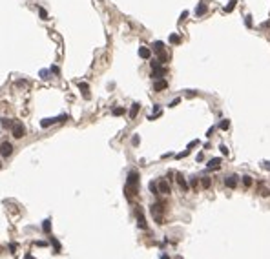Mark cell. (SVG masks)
Segmentation results:
<instances>
[{"mask_svg":"<svg viewBox=\"0 0 270 259\" xmlns=\"http://www.w3.org/2000/svg\"><path fill=\"white\" fill-rule=\"evenodd\" d=\"M64 121H68V115H59V117H51V119H42V121H40V126H42V128H49L51 124H55V122H64Z\"/></svg>","mask_w":270,"mask_h":259,"instance_id":"obj_4","label":"cell"},{"mask_svg":"<svg viewBox=\"0 0 270 259\" xmlns=\"http://www.w3.org/2000/svg\"><path fill=\"white\" fill-rule=\"evenodd\" d=\"M11 135L15 137V139H22L24 135H26V128H24V124L22 122H18V121H15L13 122V126H11Z\"/></svg>","mask_w":270,"mask_h":259,"instance_id":"obj_3","label":"cell"},{"mask_svg":"<svg viewBox=\"0 0 270 259\" xmlns=\"http://www.w3.org/2000/svg\"><path fill=\"white\" fill-rule=\"evenodd\" d=\"M246 26H252V17H250V15L246 17Z\"/></svg>","mask_w":270,"mask_h":259,"instance_id":"obj_39","label":"cell"},{"mask_svg":"<svg viewBox=\"0 0 270 259\" xmlns=\"http://www.w3.org/2000/svg\"><path fill=\"white\" fill-rule=\"evenodd\" d=\"M13 122H15V121H11V119H7V117L0 119V124H2V128H11V126H13Z\"/></svg>","mask_w":270,"mask_h":259,"instance_id":"obj_18","label":"cell"},{"mask_svg":"<svg viewBox=\"0 0 270 259\" xmlns=\"http://www.w3.org/2000/svg\"><path fill=\"white\" fill-rule=\"evenodd\" d=\"M243 184L245 186H252V177L250 175H243Z\"/></svg>","mask_w":270,"mask_h":259,"instance_id":"obj_26","label":"cell"},{"mask_svg":"<svg viewBox=\"0 0 270 259\" xmlns=\"http://www.w3.org/2000/svg\"><path fill=\"white\" fill-rule=\"evenodd\" d=\"M132 143H133V144H139V143H141V139H139V135H133V139H132Z\"/></svg>","mask_w":270,"mask_h":259,"instance_id":"obj_32","label":"cell"},{"mask_svg":"<svg viewBox=\"0 0 270 259\" xmlns=\"http://www.w3.org/2000/svg\"><path fill=\"white\" fill-rule=\"evenodd\" d=\"M115 117H119V115H122L124 113V108H113V111H111Z\"/></svg>","mask_w":270,"mask_h":259,"instance_id":"obj_29","label":"cell"},{"mask_svg":"<svg viewBox=\"0 0 270 259\" xmlns=\"http://www.w3.org/2000/svg\"><path fill=\"white\" fill-rule=\"evenodd\" d=\"M177 182H179V186H181V190H182V192H188V182H186V179L182 177L181 174L177 175Z\"/></svg>","mask_w":270,"mask_h":259,"instance_id":"obj_15","label":"cell"},{"mask_svg":"<svg viewBox=\"0 0 270 259\" xmlns=\"http://www.w3.org/2000/svg\"><path fill=\"white\" fill-rule=\"evenodd\" d=\"M168 40H170V44H179V42H181V37L174 33V35H170V38H168Z\"/></svg>","mask_w":270,"mask_h":259,"instance_id":"obj_23","label":"cell"},{"mask_svg":"<svg viewBox=\"0 0 270 259\" xmlns=\"http://www.w3.org/2000/svg\"><path fill=\"white\" fill-rule=\"evenodd\" d=\"M150 192H152V193H155V195H157V193H159V186H157V182H150Z\"/></svg>","mask_w":270,"mask_h":259,"instance_id":"obj_24","label":"cell"},{"mask_svg":"<svg viewBox=\"0 0 270 259\" xmlns=\"http://www.w3.org/2000/svg\"><path fill=\"white\" fill-rule=\"evenodd\" d=\"M166 88H168V82L164 79H157L153 82V91H164Z\"/></svg>","mask_w":270,"mask_h":259,"instance_id":"obj_7","label":"cell"},{"mask_svg":"<svg viewBox=\"0 0 270 259\" xmlns=\"http://www.w3.org/2000/svg\"><path fill=\"white\" fill-rule=\"evenodd\" d=\"M186 17H188V11H182V13H181V20H185Z\"/></svg>","mask_w":270,"mask_h":259,"instance_id":"obj_41","label":"cell"},{"mask_svg":"<svg viewBox=\"0 0 270 259\" xmlns=\"http://www.w3.org/2000/svg\"><path fill=\"white\" fill-rule=\"evenodd\" d=\"M9 250H11V252L15 254V250H17V245H9Z\"/></svg>","mask_w":270,"mask_h":259,"instance_id":"obj_42","label":"cell"},{"mask_svg":"<svg viewBox=\"0 0 270 259\" xmlns=\"http://www.w3.org/2000/svg\"><path fill=\"white\" fill-rule=\"evenodd\" d=\"M38 75H40V79H44V80H49V79H51V71H49V69H40Z\"/></svg>","mask_w":270,"mask_h":259,"instance_id":"obj_20","label":"cell"},{"mask_svg":"<svg viewBox=\"0 0 270 259\" xmlns=\"http://www.w3.org/2000/svg\"><path fill=\"white\" fill-rule=\"evenodd\" d=\"M221 152H223V153H224V155H228V148H226V146H224V144H221Z\"/></svg>","mask_w":270,"mask_h":259,"instance_id":"obj_35","label":"cell"},{"mask_svg":"<svg viewBox=\"0 0 270 259\" xmlns=\"http://www.w3.org/2000/svg\"><path fill=\"white\" fill-rule=\"evenodd\" d=\"M263 166H265V168H266V170H270V163H265V164H263Z\"/></svg>","mask_w":270,"mask_h":259,"instance_id":"obj_44","label":"cell"},{"mask_svg":"<svg viewBox=\"0 0 270 259\" xmlns=\"http://www.w3.org/2000/svg\"><path fill=\"white\" fill-rule=\"evenodd\" d=\"M221 166V159H212L208 161V170H217Z\"/></svg>","mask_w":270,"mask_h":259,"instance_id":"obj_16","label":"cell"},{"mask_svg":"<svg viewBox=\"0 0 270 259\" xmlns=\"http://www.w3.org/2000/svg\"><path fill=\"white\" fill-rule=\"evenodd\" d=\"M11 153H13V144L9 141H4L2 144H0V155L2 157H11Z\"/></svg>","mask_w":270,"mask_h":259,"instance_id":"obj_5","label":"cell"},{"mask_svg":"<svg viewBox=\"0 0 270 259\" xmlns=\"http://www.w3.org/2000/svg\"><path fill=\"white\" fill-rule=\"evenodd\" d=\"M235 4H237V0H230V4H228V6H226V7H224V11H226V13H230V11H232V9L235 7Z\"/></svg>","mask_w":270,"mask_h":259,"instance_id":"obj_25","label":"cell"},{"mask_svg":"<svg viewBox=\"0 0 270 259\" xmlns=\"http://www.w3.org/2000/svg\"><path fill=\"white\" fill-rule=\"evenodd\" d=\"M201 186L203 188H210L212 186V179L210 177H201Z\"/></svg>","mask_w":270,"mask_h":259,"instance_id":"obj_22","label":"cell"},{"mask_svg":"<svg viewBox=\"0 0 270 259\" xmlns=\"http://www.w3.org/2000/svg\"><path fill=\"white\" fill-rule=\"evenodd\" d=\"M49 71H51V73H55V75H57V73H59V68H57V66H51V68H49Z\"/></svg>","mask_w":270,"mask_h":259,"instance_id":"obj_37","label":"cell"},{"mask_svg":"<svg viewBox=\"0 0 270 259\" xmlns=\"http://www.w3.org/2000/svg\"><path fill=\"white\" fill-rule=\"evenodd\" d=\"M161 259H170V257H168L166 254H163V255H161Z\"/></svg>","mask_w":270,"mask_h":259,"instance_id":"obj_45","label":"cell"},{"mask_svg":"<svg viewBox=\"0 0 270 259\" xmlns=\"http://www.w3.org/2000/svg\"><path fill=\"white\" fill-rule=\"evenodd\" d=\"M190 184H192V188H197V184H199V181H197V177H193V179L190 181Z\"/></svg>","mask_w":270,"mask_h":259,"instance_id":"obj_30","label":"cell"},{"mask_svg":"<svg viewBox=\"0 0 270 259\" xmlns=\"http://www.w3.org/2000/svg\"><path fill=\"white\" fill-rule=\"evenodd\" d=\"M197 93L195 91H186V97H188V99H192V97H195Z\"/></svg>","mask_w":270,"mask_h":259,"instance_id":"obj_36","label":"cell"},{"mask_svg":"<svg viewBox=\"0 0 270 259\" xmlns=\"http://www.w3.org/2000/svg\"><path fill=\"white\" fill-rule=\"evenodd\" d=\"M51 245H53V248H55L53 252H55V254H59L62 246H60V243H59V239H57V237H51Z\"/></svg>","mask_w":270,"mask_h":259,"instance_id":"obj_19","label":"cell"},{"mask_svg":"<svg viewBox=\"0 0 270 259\" xmlns=\"http://www.w3.org/2000/svg\"><path fill=\"white\" fill-rule=\"evenodd\" d=\"M157 186H159V193H170V184H168V181L161 179V181L157 182Z\"/></svg>","mask_w":270,"mask_h":259,"instance_id":"obj_9","label":"cell"},{"mask_svg":"<svg viewBox=\"0 0 270 259\" xmlns=\"http://www.w3.org/2000/svg\"><path fill=\"white\" fill-rule=\"evenodd\" d=\"M195 144H199V141H192V143L188 144V150H192V148H193V146H195Z\"/></svg>","mask_w":270,"mask_h":259,"instance_id":"obj_38","label":"cell"},{"mask_svg":"<svg viewBox=\"0 0 270 259\" xmlns=\"http://www.w3.org/2000/svg\"><path fill=\"white\" fill-rule=\"evenodd\" d=\"M79 90H80V93H82L84 99H90V86L86 84V82H79Z\"/></svg>","mask_w":270,"mask_h":259,"instance_id":"obj_11","label":"cell"},{"mask_svg":"<svg viewBox=\"0 0 270 259\" xmlns=\"http://www.w3.org/2000/svg\"><path fill=\"white\" fill-rule=\"evenodd\" d=\"M166 75V68H163V66H157V68H153L152 69V79H163Z\"/></svg>","mask_w":270,"mask_h":259,"instance_id":"obj_6","label":"cell"},{"mask_svg":"<svg viewBox=\"0 0 270 259\" xmlns=\"http://www.w3.org/2000/svg\"><path fill=\"white\" fill-rule=\"evenodd\" d=\"M214 132H215V128L212 126V128L208 130V132H206V137H212V135H214Z\"/></svg>","mask_w":270,"mask_h":259,"instance_id":"obj_33","label":"cell"},{"mask_svg":"<svg viewBox=\"0 0 270 259\" xmlns=\"http://www.w3.org/2000/svg\"><path fill=\"white\" fill-rule=\"evenodd\" d=\"M38 17H40L42 20H46V18H49V17H48V11H46V9H42V7L38 9Z\"/></svg>","mask_w":270,"mask_h":259,"instance_id":"obj_28","label":"cell"},{"mask_svg":"<svg viewBox=\"0 0 270 259\" xmlns=\"http://www.w3.org/2000/svg\"><path fill=\"white\" fill-rule=\"evenodd\" d=\"M219 128H221V130H228V128H230V121H228V119H224V121H221Z\"/></svg>","mask_w":270,"mask_h":259,"instance_id":"obj_27","label":"cell"},{"mask_svg":"<svg viewBox=\"0 0 270 259\" xmlns=\"http://www.w3.org/2000/svg\"><path fill=\"white\" fill-rule=\"evenodd\" d=\"M179 102H181V99H174V101H172V102H170L168 106H170V108H174V106H177Z\"/></svg>","mask_w":270,"mask_h":259,"instance_id":"obj_31","label":"cell"},{"mask_svg":"<svg viewBox=\"0 0 270 259\" xmlns=\"http://www.w3.org/2000/svg\"><path fill=\"white\" fill-rule=\"evenodd\" d=\"M0 168H2V164H0Z\"/></svg>","mask_w":270,"mask_h":259,"instance_id":"obj_46","label":"cell"},{"mask_svg":"<svg viewBox=\"0 0 270 259\" xmlns=\"http://www.w3.org/2000/svg\"><path fill=\"white\" fill-rule=\"evenodd\" d=\"M152 48H153V51H155V53H161V51H164V44H163L161 40L153 42V44H152Z\"/></svg>","mask_w":270,"mask_h":259,"instance_id":"obj_17","label":"cell"},{"mask_svg":"<svg viewBox=\"0 0 270 259\" xmlns=\"http://www.w3.org/2000/svg\"><path fill=\"white\" fill-rule=\"evenodd\" d=\"M237 181H239V179H237V175H230V177L224 179V186H226V188H235V186H237Z\"/></svg>","mask_w":270,"mask_h":259,"instance_id":"obj_8","label":"cell"},{"mask_svg":"<svg viewBox=\"0 0 270 259\" xmlns=\"http://www.w3.org/2000/svg\"><path fill=\"white\" fill-rule=\"evenodd\" d=\"M29 82L28 80H17V86H28Z\"/></svg>","mask_w":270,"mask_h":259,"instance_id":"obj_34","label":"cell"},{"mask_svg":"<svg viewBox=\"0 0 270 259\" xmlns=\"http://www.w3.org/2000/svg\"><path fill=\"white\" fill-rule=\"evenodd\" d=\"M37 246H46V241H35Z\"/></svg>","mask_w":270,"mask_h":259,"instance_id":"obj_40","label":"cell"},{"mask_svg":"<svg viewBox=\"0 0 270 259\" xmlns=\"http://www.w3.org/2000/svg\"><path fill=\"white\" fill-rule=\"evenodd\" d=\"M150 210H152L153 219H155L159 224L164 223V221H163V212H164V206H163V204H161V203H155V204H152V208H150Z\"/></svg>","mask_w":270,"mask_h":259,"instance_id":"obj_2","label":"cell"},{"mask_svg":"<svg viewBox=\"0 0 270 259\" xmlns=\"http://www.w3.org/2000/svg\"><path fill=\"white\" fill-rule=\"evenodd\" d=\"M139 110H141V104H139V102H133L132 108H130V119H135L137 113H139Z\"/></svg>","mask_w":270,"mask_h":259,"instance_id":"obj_12","label":"cell"},{"mask_svg":"<svg viewBox=\"0 0 270 259\" xmlns=\"http://www.w3.org/2000/svg\"><path fill=\"white\" fill-rule=\"evenodd\" d=\"M206 9H208L206 4H204V2H199L197 7H195V15H197V17H203L204 13H206Z\"/></svg>","mask_w":270,"mask_h":259,"instance_id":"obj_13","label":"cell"},{"mask_svg":"<svg viewBox=\"0 0 270 259\" xmlns=\"http://www.w3.org/2000/svg\"><path fill=\"white\" fill-rule=\"evenodd\" d=\"M139 57H141V59H150V57H152V51H150L148 48H144V46H141V48H139Z\"/></svg>","mask_w":270,"mask_h":259,"instance_id":"obj_14","label":"cell"},{"mask_svg":"<svg viewBox=\"0 0 270 259\" xmlns=\"http://www.w3.org/2000/svg\"><path fill=\"white\" fill-rule=\"evenodd\" d=\"M137 186H139V171L132 170L128 174V179H126V197L130 199L133 195V193H137Z\"/></svg>","mask_w":270,"mask_h":259,"instance_id":"obj_1","label":"cell"},{"mask_svg":"<svg viewBox=\"0 0 270 259\" xmlns=\"http://www.w3.org/2000/svg\"><path fill=\"white\" fill-rule=\"evenodd\" d=\"M24 259H37V257H33L31 254H26V257H24Z\"/></svg>","mask_w":270,"mask_h":259,"instance_id":"obj_43","label":"cell"},{"mask_svg":"<svg viewBox=\"0 0 270 259\" xmlns=\"http://www.w3.org/2000/svg\"><path fill=\"white\" fill-rule=\"evenodd\" d=\"M42 230H44L46 234L51 232V221H49V219H44V221H42Z\"/></svg>","mask_w":270,"mask_h":259,"instance_id":"obj_21","label":"cell"},{"mask_svg":"<svg viewBox=\"0 0 270 259\" xmlns=\"http://www.w3.org/2000/svg\"><path fill=\"white\" fill-rule=\"evenodd\" d=\"M137 224H139V228L146 230V221H144V215H143L141 208H137Z\"/></svg>","mask_w":270,"mask_h":259,"instance_id":"obj_10","label":"cell"}]
</instances>
